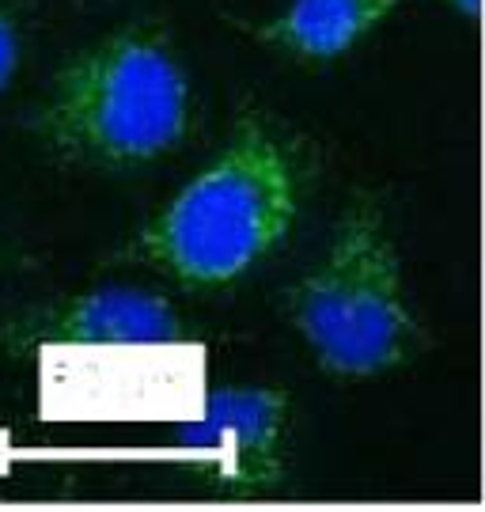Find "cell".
<instances>
[{
    "label": "cell",
    "mask_w": 485,
    "mask_h": 512,
    "mask_svg": "<svg viewBox=\"0 0 485 512\" xmlns=\"http://www.w3.org/2000/svg\"><path fill=\"white\" fill-rule=\"evenodd\" d=\"M19 57H23V38H19L16 16H12L8 0H0V95L8 92V84L16 80Z\"/></svg>",
    "instance_id": "cell-7"
},
{
    "label": "cell",
    "mask_w": 485,
    "mask_h": 512,
    "mask_svg": "<svg viewBox=\"0 0 485 512\" xmlns=\"http://www.w3.org/2000/svg\"><path fill=\"white\" fill-rule=\"evenodd\" d=\"M31 133L54 160L129 171L163 160L190 133V80L156 27H126L61 65Z\"/></svg>",
    "instance_id": "cell-2"
},
{
    "label": "cell",
    "mask_w": 485,
    "mask_h": 512,
    "mask_svg": "<svg viewBox=\"0 0 485 512\" xmlns=\"http://www.w3.org/2000/svg\"><path fill=\"white\" fill-rule=\"evenodd\" d=\"M307 145L266 114H243L228 145L201 167L129 243L141 258L194 289H224L285 247L304 209Z\"/></svg>",
    "instance_id": "cell-1"
},
{
    "label": "cell",
    "mask_w": 485,
    "mask_h": 512,
    "mask_svg": "<svg viewBox=\"0 0 485 512\" xmlns=\"http://www.w3.org/2000/svg\"><path fill=\"white\" fill-rule=\"evenodd\" d=\"M448 4L467 19V23H482V0H448Z\"/></svg>",
    "instance_id": "cell-8"
},
{
    "label": "cell",
    "mask_w": 485,
    "mask_h": 512,
    "mask_svg": "<svg viewBox=\"0 0 485 512\" xmlns=\"http://www.w3.org/2000/svg\"><path fill=\"white\" fill-rule=\"evenodd\" d=\"M179 456L220 497H270L285 482L288 391L235 384L213 391L198 418L179 425Z\"/></svg>",
    "instance_id": "cell-4"
},
{
    "label": "cell",
    "mask_w": 485,
    "mask_h": 512,
    "mask_svg": "<svg viewBox=\"0 0 485 512\" xmlns=\"http://www.w3.org/2000/svg\"><path fill=\"white\" fill-rule=\"evenodd\" d=\"M395 8L398 0H288L285 12L258 23L254 35L296 61L319 65L360 46Z\"/></svg>",
    "instance_id": "cell-6"
},
{
    "label": "cell",
    "mask_w": 485,
    "mask_h": 512,
    "mask_svg": "<svg viewBox=\"0 0 485 512\" xmlns=\"http://www.w3.org/2000/svg\"><path fill=\"white\" fill-rule=\"evenodd\" d=\"M186 323L175 304L137 285L91 289L50 308L0 319V349L23 353L38 346H175Z\"/></svg>",
    "instance_id": "cell-5"
},
{
    "label": "cell",
    "mask_w": 485,
    "mask_h": 512,
    "mask_svg": "<svg viewBox=\"0 0 485 512\" xmlns=\"http://www.w3.org/2000/svg\"><path fill=\"white\" fill-rule=\"evenodd\" d=\"M285 315L315 365L376 380L417 361L429 334L406 296L398 243L372 198H353L323 258L285 289Z\"/></svg>",
    "instance_id": "cell-3"
}]
</instances>
